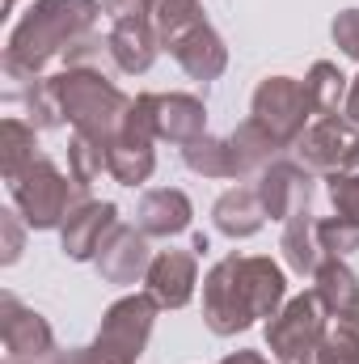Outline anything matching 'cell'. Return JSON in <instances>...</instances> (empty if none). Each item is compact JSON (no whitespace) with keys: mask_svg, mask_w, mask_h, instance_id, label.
<instances>
[{"mask_svg":"<svg viewBox=\"0 0 359 364\" xmlns=\"http://www.w3.org/2000/svg\"><path fill=\"white\" fill-rule=\"evenodd\" d=\"M148 292L157 296V305L165 309H182L190 296H194V284H199V267H194V255L190 250H161L153 259V267L144 275Z\"/></svg>","mask_w":359,"mask_h":364,"instance_id":"cell-14","label":"cell"},{"mask_svg":"<svg viewBox=\"0 0 359 364\" xmlns=\"http://www.w3.org/2000/svg\"><path fill=\"white\" fill-rule=\"evenodd\" d=\"M26 220H21V212L17 208H9V212H0V233H4V267L9 263H17L21 259V242H26V229H21Z\"/></svg>","mask_w":359,"mask_h":364,"instance_id":"cell-28","label":"cell"},{"mask_svg":"<svg viewBox=\"0 0 359 364\" xmlns=\"http://www.w3.org/2000/svg\"><path fill=\"white\" fill-rule=\"evenodd\" d=\"M165 51L178 60V68L190 77V81H203V85L216 81V77L224 73V64H228L224 43H220V34H216L207 21H199L194 30H186L182 38H174Z\"/></svg>","mask_w":359,"mask_h":364,"instance_id":"cell-13","label":"cell"},{"mask_svg":"<svg viewBox=\"0 0 359 364\" xmlns=\"http://www.w3.org/2000/svg\"><path fill=\"white\" fill-rule=\"evenodd\" d=\"M317 364H359V331H351L347 322H338L334 331H326Z\"/></svg>","mask_w":359,"mask_h":364,"instance_id":"cell-26","label":"cell"},{"mask_svg":"<svg viewBox=\"0 0 359 364\" xmlns=\"http://www.w3.org/2000/svg\"><path fill=\"white\" fill-rule=\"evenodd\" d=\"M343 114H347V119L359 127V77L351 81V90H347V106H343Z\"/></svg>","mask_w":359,"mask_h":364,"instance_id":"cell-31","label":"cell"},{"mask_svg":"<svg viewBox=\"0 0 359 364\" xmlns=\"http://www.w3.org/2000/svg\"><path fill=\"white\" fill-rule=\"evenodd\" d=\"M220 364H267L258 352H237V356H224Z\"/></svg>","mask_w":359,"mask_h":364,"instance_id":"cell-32","label":"cell"},{"mask_svg":"<svg viewBox=\"0 0 359 364\" xmlns=\"http://www.w3.org/2000/svg\"><path fill=\"white\" fill-rule=\"evenodd\" d=\"M93 267H97V275L106 284H136V279H144L148 267H153L148 233L144 229H131V225H114V233L101 242Z\"/></svg>","mask_w":359,"mask_h":364,"instance_id":"cell-10","label":"cell"},{"mask_svg":"<svg viewBox=\"0 0 359 364\" xmlns=\"http://www.w3.org/2000/svg\"><path fill=\"white\" fill-rule=\"evenodd\" d=\"M9 4H17V0H9Z\"/></svg>","mask_w":359,"mask_h":364,"instance_id":"cell-35","label":"cell"},{"mask_svg":"<svg viewBox=\"0 0 359 364\" xmlns=\"http://www.w3.org/2000/svg\"><path fill=\"white\" fill-rule=\"evenodd\" d=\"M118 225V208L114 203H97V199H85L68 220H64V255L77 259V263H93L101 242L114 233Z\"/></svg>","mask_w":359,"mask_h":364,"instance_id":"cell-11","label":"cell"},{"mask_svg":"<svg viewBox=\"0 0 359 364\" xmlns=\"http://www.w3.org/2000/svg\"><path fill=\"white\" fill-rule=\"evenodd\" d=\"M38 127L30 123V119H4L0 123V174H4V182L17 178L26 166H34L43 153H38V136H34Z\"/></svg>","mask_w":359,"mask_h":364,"instance_id":"cell-21","label":"cell"},{"mask_svg":"<svg viewBox=\"0 0 359 364\" xmlns=\"http://www.w3.org/2000/svg\"><path fill=\"white\" fill-rule=\"evenodd\" d=\"M101 4H106V17H114V21L153 17V13H157V0H101Z\"/></svg>","mask_w":359,"mask_h":364,"instance_id":"cell-30","label":"cell"},{"mask_svg":"<svg viewBox=\"0 0 359 364\" xmlns=\"http://www.w3.org/2000/svg\"><path fill=\"white\" fill-rule=\"evenodd\" d=\"M68 174L81 182V186H93L101 174H110V166H106V149L93 144L89 136H72V144H68Z\"/></svg>","mask_w":359,"mask_h":364,"instance_id":"cell-23","label":"cell"},{"mask_svg":"<svg viewBox=\"0 0 359 364\" xmlns=\"http://www.w3.org/2000/svg\"><path fill=\"white\" fill-rule=\"evenodd\" d=\"M157 140H170V144H190L199 136H207V110L194 93H157Z\"/></svg>","mask_w":359,"mask_h":364,"instance_id":"cell-16","label":"cell"},{"mask_svg":"<svg viewBox=\"0 0 359 364\" xmlns=\"http://www.w3.org/2000/svg\"><path fill=\"white\" fill-rule=\"evenodd\" d=\"M304 90H309V102H313L317 114H338V106H347L351 81L338 73V64L317 60V64L309 68V77H304Z\"/></svg>","mask_w":359,"mask_h":364,"instance_id":"cell-22","label":"cell"},{"mask_svg":"<svg viewBox=\"0 0 359 364\" xmlns=\"http://www.w3.org/2000/svg\"><path fill=\"white\" fill-rule=\"evenodd\" d=\"M334 43L343 47V55L359 60V9H347L334 17Z\"/></svg>","mask_w":359,"mask_h":364,"instance_id":"cell-29","label":"cell"},{"mask_svg":"<svg viewBox=\"0 0 359 364\" xmlns=\"http://www.w3.org/2000/svg\"><path fill=\"white\" fill-rule=\"evenodd\" d=\"M101 13H106L101 0H34L21 13V21L9 30L4 64L38 77L47 60L64 55L72 43H81L85 34H93Z\"/></svg>","mask_w":359,"mask_h":364,"instance_id":"cell-2","label":"cell"},{"mask_svg":"<svg viewBox=\"0 0 359 364\" xmlns=\"http://www.w3.org/2000/svg\"><path fill=\"white\" fill-rule=\"evenodd\" d=\"M0 335H4V364L43 360L55 352V335L43 314L26 309L13 292L0 296Z\"/></svg>","mask_w":359,"mask_h":364,"instance_id":"cell-8","label":"cell"},{"mask_svg":"<svg viewBox=\"0 0 359 364\" xmlns=\"http://www.w3.org/2000/svg\"><path fill=\"white\" fill-rule=\"evenodd\" d=\"M313 292H317V301L326 305V314L343 322V314L351 309V301L359 296V279L338 255H326V259L317 263V272H313Z\"/></svg>","mask_w":359,"mask_h":364,"instance_id":"cell-20","label":"cell"},{"mask_svg":"<svg viewBox=\"0 0 359 364\" xmlns=\"http://www.w3.org/2000/svg\"><path fill=\"white\" fill-rule=\"evenodd\" d=\"M326 305L317 301V292H300L292 296L275 318L267 322V348L279 364H317L321 339H326Z\"/></svg>","mask_w":359,"mask_h":364,"instance_id":"cell-6","label":"cell"},{"mask_svg":"<svg viewBox=\"0 0 359 364\" xmlns=\"http://www.w3.org/2000/svg\"><path fill=\"white\" fill-rule=\"evenodd\" d=\"M190 216H194V208H190V199L174 191V186H157V191H148L144 199H140V208H136V229H144L148 237H178L190 229Z\"/></svg>","mask_w":359,"mask_h":364,"instance_id":"cell-15","label":"cell"},{"mask_svg":"<svg viewBox=\"0 0 359 364\" xmlns=\"http://www.w3.org/2000/svg\"><path fill=\"white\" fill-rule=\"evenodd\" d=\"M110 43V60L118 73H148L157 51H161V34H157V21L153 17H127V21H114V30L106 34Z\"/></svg>","mask_w":359,"mask_h":364,"instance_id":"cell-12","label":"cell"},{"mask_svg":"<svg viewBox=\"0 0 359 364\" xmlns=\"http://www.w3.org/2000/svg\"><path fill=\"white\" fill-rule=\"evenodd\" d=\"M313 114H317V110H313V102H309L304 81H292V77H267V81L254 90V114H250V119H258L283 149L296 144V140L304 136V127H309Z\"/></svg>","mask_w":359,"mask_h":364,"instance_id":"cell-7","label":"cell"},{"mask_svg":"<svg viewBox=\"0 0 359 364\" xmlns=\"http://www.w3.org/2000/svg\"><path fill=\"white\" fill-rule=\"evenodd\" d=\"M343 322H347L351 331H359V296H355V301H351V309L343 314Z\"/></svg>","mask_w":359,"mask_h":364,"instance_id":"cell-33","label":"cell"},{"mask_svg":"<svg viewBox=\"0 0 359 364\" xmlns=\"http://www.w3.org/2000/svg\"><path fill=\"white\" fill-rule=\"evenodd\" d=\"M157 296L153 292H131L123 301H114L101 318V331L89 348L68 352V364H136L144 352L148 335H153V318H157Z\"/></svg>","mask_w":359,"mask_h":364,"instance_id":"cell-5","label":"cell"},{"mask_svg":"<svg viewBox=\"0 0 359 364\" xmlns=\"http://www.w3.org/2000/svg\"><path fill=\"white\" fill-rule=\"evenodd\" d=\"M279 250H283L287 267H292L296 275H313L317 272V263H321L326 255H321V242H317V216H313V208H300L296 216L283 220Z\"/></svg>","mask_w":359,"mask_h":364,"instance_id":"cell-18","label":"cell"},{"mask_svg":"<svg viewBox=\"0 0 359 364\" xmlns=\"http://www.w3.org/2000/svg\"><path fill=\"white\" fill-rule=\"evenodd\" d=\"M26 364H68V352H60V348H55L51 356H43V360H26Z\"/></svg>","mask_w":359,"mask_h":364,"instance_id":"cell-34","label":"cell"},{"mask_svg":"<svg viewBox=\"0 0 359 364\" xmlns=\"http://www.w3.org/2000/svg\"><path fill=\"white\" fill-rule=\"evenodd\" d=\"M51 90L60 97L64 123H72L77 136H89L101 149L114 140V132L131 110V97L106 73H93V68H64L60 77H51Z\"/></svg>","mask_w":359,"mask_h":364,"instance_id":"cell-3","label":"cell"},{"mask_svg":"<svg viewBox=\"0 0 359 364\" xmlns=\"http://www.w3.org/2000/svg\"><path fill=\"white\" fill-rule=\"evenodd\" d=\"M182 161H186V170H194L203 178H245L241 157H237L228 136H199V140H190L182 149Z\"/></svg>","mask_w":359,"mask_h":364,"instance_id":"cell-19","label":"cell"},{"mask_svg":"<svg viewBox=\"0 0 359 364\" xmlns=\"http://www.w3.org/2000/svg\"><path fill=\"white\" fill-rule=\"evenodd\" d=\"M26 102V114L34 127H60L64 123V110H60V97L51 90V77H38V85L21 97Z\"/></svg>","mask_w":359,"mask_h":364,"instance_id":"cell-24","label":"cell"},{"mask_svg":"<svg viewBox=\"0 0 359 364\" xmlns=\"http://www.w3.org/2000/svg\"><path fill=\"white\" fill-rule=\"evenodd\" d=\"M254 186H258V199L270 220H287L313 203V170L300 161H270Z\"/></svg>","mask_w":359,"mask_h":364,"instance_id":"cell-9","label":"cell"},{"mask_svg":"<svg viewBox=\"0 0 359 364\" xmlns=\"http://www.w3.org/2000/svg\"><path fill=\"white\" fill-rule=\"evenodd\" d=\"M287 296V279L270 259L228 255L203 279V318L211 335H237L258 318H275Z\"/></svg>","mask_w":359,"mask_h":364,"instance_id":"cell-1","label":"cell"},{"mask_svg":"<svg viewBox=\"0 0 359 364\" xmlns=\"http://www.w3.org/2000/svg\"><path fill=\"white\" fill-rule=\"evenodd\" d=\"M330 199H334V212H338V216H347V220L359 225V170L334 174V182H330Z\"/></svg>","mask_w":359,"mask_h":364,"instance_id":"cell-27","label":"cell"},{"mask_svg":"<svg viewBox=\"0 0 359 364\" xmlns=\"http://www.w3.org/2000/svg\"><path fill=\"white\" fill-rule=\"evenodd\" d=\"M85 191L89 186L77 178H64L51 157H38L17 178H9V199L30 229H64V220L85 203Z\"/></svg>","mask_w":359,"mask_h":364,"instance_id":"cell-4","label":"cell"},{"mask_svg":"<svg viewBox=\"0 0 359 364\" xmlns=\"http://www.w3.org/2000/svg\"><path fill=\"white\" fill-rule=\"evenodd\" d=\"M317 242H321V255H351L359 250V225L347 216H330V220H317Z\"/></svg>","mask_w":359,"mask_h":364,"instance_id":"cell-25","label":"cell"},{"mask_svg":"<svg viewBox=\"0 0 359 364\" xmlns=\"http://www.w3.org/2000/svg\"><path fill=\"white\" fill-rule=\"evenodd\" d=\"M211 220L224 237H254L267 220V208L258 199V186H233L216 199L211 208Z\"/></svg>","mask_w":359,"mask_h":364,"instance_id":"cell-17","label":"cell"}]
</instances>
